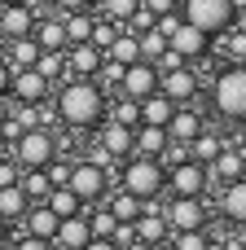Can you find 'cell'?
<instances>
[{
  "mask_svg": "<svg viewBox=\"0 0 246 250\" xmlns=\"http://www.w3.org/2000/svg\"><path fill=\"white\" fill-rule=\"evenodd\" d=\"M57 119L66 127H97L106 119V88H97L92 79H66V88L57 92Z\"/></svg>",
  "mask_w": 246,
  "mask_h": 250,
  "instance_id": "cell-1",
  "label": "cell"
},
{
  "mask_svg": "<svg viewBox=\"0 0 246 250\" xmlns=\"http://www.w3.org/2000/svg\"><path fill=\"white\" fill-rule=\"evenodd\" d=\"M211 105L220 119L229 123H246V62H233L216 75L211 83Z\"/></svg>",
  "mask_w": 246,
  "mask_h": 250,
  "instance_id": "cell-2",
  "label": "cell"
},
{
  "mask_svg": "<svg viewBox=\"0 0 246 250\" xmlns=\"http://www.w3.org/2000/svg\"><path fill=\"white\" fill-rule=\"evenodd\" d=\"M123 189H128V193H136L141 202L163 198V189H167V167H163V158L132 154V163L123 167Z\"/></svg>",
  "mask_w": 246,
  "mask_h": 250,
  "instance_id": "cell-3",
  "label": "cell"
},
{
  "mask_svg": "<svg viewBox=\"0 0 246 250\" xmlns=\"http://www.w3.org/2000/svg\"><path fill=\"white\" fill-rule=\"evenodd\" d=\"M57 158V141H53V132L48 127H22V136L13 141V163L26 171V167H48Z\"/></svg>",
  "mask_w": 246,
  "mask_h": 250,
  "instance_id": "cell-4",
  "label": "cell"
},
{
  "mask_svg": "<svg viewBox=\"0 0 246 250\" xmlns=\"http://www.w3.org/2000/svg\"><path fill=\"white\" fill-rule=\"evenodd\" d=\"M233 13H238V0H185V13L180 18H189L207 35H224L233 26Z\"/></svg>",
  "mask_w": 246,
  "mask_h": 250,
  "instance_id": "cell-5",
  "label": "cell"
},
{
  "mask_svg": "<svg viewBox=\"0 0 246 250\" xmlns=\"http://www.w3.org/2000/svg\"><path fill=\"white\" fill-rule=\"evenodd\" d=\"M66 189H70L79 202H106V193H110L106 167H101V163H92V158H79V163L70 167V180H66Z\"/></svg>",
  "mask_w": 246,
  "mask_h": 250,
  "instance_id": "cell-6",
  "label": "cell"
},
{
  "mask_svg": "<svg viewBox=\"0 0 246 250\" xmlns=\"http://www.w3.org/2000/svg\"><path fill=\"white\" fill-rule=\"evenodd\" d=\"M207 185H211L207 163L180 158V163H172V167H167V189H172V193H180V198H202V193H207Z\"/></svg>",
  "mask_w": 246,
  "mask_h": 250,
  "instance_id": "cell-7",
  "label": "cell"
},
{
  "mask_svg": "<svg viewBox=\"0 0 246 250\" xmlns=\"http://www.w3.org/2000/svg\"><path fill=\"white\" fill-rule=\"evenodd\" d=\"M167 48H172V53H180L185 62H198V57H207V53H211V35H207L202 26H194L189 18H180V22H176V31L167 35Z\"/></svg>",
  "mask_w": 246,
  "mask_h": 250,
  "instance_id": "cell-8",
  "label": "cell"
},
{
  "mask_svg": "<svg viewBox=\"0 0 246 250\" xmlns=\"http://www.w3.org/2000/svg\"><path fill=\"white\" fill-rule=\"evenodd\" d=\"M150 92H158V66L145 62V57L128 62V66H123V79H119V97L141 101V97H150Z\"/></svg>",
  "mask_w": 246,
  "mask_h": 250,
  "instance_id": "cell-9",
  "label": "cell"
},
{
  "mask_svg": "<svg viewBox=\"0 0 246 250\" xmlns=\"http://www.w3.org/2000/svg\"><path fill=\"white\" fill-rule=\"evenodd\" d=\"M62 53H66V79H97V70H101V57H106V53H101L92 40L66 44Z\"/></svg>",
  "mask_w": 246,
  "mask_h": 250,
  "instance_id": "cell-10",
  "label": "cell"
},
{
  "mask_svg": "<svg viewBox=\"0 0 246 250\" xmlns=\"http://www.w3.org/2000/svg\"><path fill=\"white\" fill-rule=\"evenodd\" d=\"M167 229L172 233H185V229H207V202L202 198H172V207H167Z\"/></svg>",
  "mask_w": 246,
  "mask_h": 250,
  "instance_id": "cell-11",
  "label": "cell"
},
{
  "mask_svg": "<svg viewBox=\"0 0 246 250\" xmlns=\"http://www.w3.org/2000/svg\"><path fill=\"white\" fill-rule=\"evenodd\" d=\"M97 145L110 158H132V123H119V119L97 123Z\"/></svg>",
  "mask_w": 246,
  "mask_h": 250,
  "instance_id": "cell-12",
  "label": "cell"
},
{
  "mask_svg": "<svg viewBox=\"0 0 246 250\" xmlns=\"http://www.w3.org/2000/svg\"><path fill=\"white\" fill-rule=\"evenodd\" d=\"M158 88H163L172 101H189V97L198 92V75L189 70V62H180V66H172V70H158Z\"/></svg>",
  "mask_w": 246,
  "mask_h": 250,
  "instance_id": "cell-13",
  "label": "cell"
},
{
  "mask_svg": "<svg viewBox=\"0 0 246 250\" xmlns=\"http://www.w3.org/2000/svg\"><path fill=\"white\" fill-rule=\"evenodd\" d=\"M35 31V4H0V40H18Z\"/></svg>",
  "mask_w": 246,
  "mask_h": 250,
  "instance_id": "cell-14",
  "label": "cell"
},
{
  "mask_svg": "<svg viewBox=\"0 0 246 250\" xmlns=\"http://www.w3.org/2000/svg\"><path fill=\"white\" fill-rule=\"evenodd\" d=\"M9 92H13L18 101H31V105H40V101H44V92H48V79H44L35 66H18V75L9 79Z\"/></svg>",
  "mask_w": 246,
  "mask_h": 250,
  "instance_id": "cell-15",
  "label": "cell"
},
{
  "mask_svg": "<svg viewBox=\"0 0 246 250\" xmlns=\"http://www.w3.org/2000/svg\"><path fill=\"white\" fill-rule=\"evenodd\" d=\"M167 127L158 123H136L132 127V154H145V158H163L167 154Z\"/></svg>",
  "mask_w": 246,
  "mask_h": 250,
  "instance_id": "cell-16",
  "label": "cell"
},
{
  "mask_svg": "<svg viewBox=\"0 0 246 250\" xmlns=\"http://www.w3.org/2000/svg\"><path fill=\"white\" fill-rule=\"evenodd\" d=\"M220 215H224L229 224L246 229V176L229 180V185L220 189Z\"/></svg>",
  "mask_w": 246,
  "mask_h": 250,
  "instance_id": "cell-17",
  "label": "cell"
},
{
  "mask_svg": "<svg viewBox=\"0 0 246 250\" xmlns=\"http://www.w3.org/2000/svg\"><path fill=\"white\" fill-rule=\"evenodd\" d=\"M207 171H211V180L229 185V180L246 176V154H242V149H220V154H216V158L207 163Z\"/></svg>",
  "mask_w": 246,
  "mask_h": 250,
  "instance_id": "cell-18",
  "label": "cell"
},
{
  "mask_svg": "<svg viewBox=\"0 0 246 250\" xmlns=\"http://www.w3.org/2000/svg\"><path fill=\"white\" fill-rule=\"evenodd\" d=\"M176 114V101L158 88V92H150V97H141V123H158V127H167V119Z\"/></svg>",
  "mask_w": 246,
  "mask_h": 250,
  "instance_id": "cell-19",
  "label": "cell"
},
{
  "mask_svg": "<svg viewBox=\"0 0 246 250\" xmlns=\"http://www.w3.org/2000/svg\"><path fill=\"white\" fill-rule=\"evenodd\" d=\"M88 237H92V233H88V220H84V215H66V220H57V233H53V242H57V246L79 250Z\"/></svg>",
  "mask_w": 246,
  "mask_h": 250,
  "instance_id": "cell-20",
  "label": "cell"
},
{
  "mask_svg": "<svg viewBox=\"0 0 246 250\" xmlns=\"http://www.w3.org/2000/svg\"><path fill=\"white\" fill-rule=\"evenodd\" d=\"M198 132H202V114H198V110H180V105H176V114L167 119V136H172V141H194Z\"/></svg>",
  "mask_w": 246,
  "mask_h": 250,
  "instance_id": "cell-21",
  "label": "cell"
},
{
  "mask_svg": "<svg viewBox=\"0 0 246 250\" xmlns=\"http://www.w3.org/2000/svg\"><path fill=\"white\" fill-rule=\"evenodd\" d=\"M106 207H110V215H114L119 224H132V220L145 211V202H141L136 193H128V189H123V193H106Z\"/></svg>",
  "mask_w": 246,
  "mask_h": 250,
  "instance_id": "cell-22",
  "label": "cell"
},
{
  "mask_svg": "<svg viewBox=\"0 0 246 250\" xmlns=\"http://www.w3.org/2000/svg\"><path fill=\"white\" fill-rule=\"evenodd\" d=\"M26 233H35V237L53 242V233H57V215H53L44 202H31V207H26Z\"/></svg>",
  "mask_w": 246,
  "mask_h": 250,
  "instance_id": "cell-23",
  "label": "cell"
},
{
  "mask_svg": "<svg viewBox=\"0 0 246 250\" xmlns=\"http://www.w3.org/2000/svg\"><path fill=\"white\" fill-rule=\"evenodd\" d=\"M132 229H136V237H141V242H150V246H158V242L172 233V229H167V220H163L158 211H141V215L132 220Z\"/></svg>",
  "mask_w": 246,
  "mask_h": 250,
  "instance_id": "cell-24",
  "label": "cell"
},
{
  "mask_svg": "<svg viewBox=\"0 0 246 250\" xmlns=\"http://www.w3.org/2000/svg\"><path fill=\"white\" fill-rule=\"evenodd\" d=\"M26 207H31V198L22 185H0V220H22Z\"/></svg>",
  "mask_w": 246,
  "mask_h": 250,
  "instance_id": "cell-25",
  "label": "cell"
},
{
  "mask_svg": "<svg viewBox=\"0 0 246 250\" xmlns=\"http://www.w3.org/2000/svg\"><path fill=\"white\" fill-rule=\"evenodd\" d=\"M35 44L40 48H66V26H62V18H35Z\"/></svg>",
  "mask_w": 246,
  "mask_h": 250,
  "instance_id": "cell-26",
  "label": "cell"
},
{
  "mask_svg": "<svg viewBox=\"0 0 246 250\" xmlns=\"http://www.w3.org/2000/svg\"><path fill=\"white\" fill-rule=\"evenodd\" d=\"M44 207H48L57 220H66V215H79V207H84V202H79L66 185H53V189H48V198H44Z\"/></svg>",
  "mask_w": 246,
  "mask_h": 250,
  "instance_id": "cell-27",
  "label": "cell"
},
{
  "mask_svg": "<svg viewBox=\"0 0 246 250\" xmlns=\"http://www.w3.org/2000/svg\"><path fill=\"white\" fill-rule=\"evenodd\" d=\"M220 149H224V141H220V136H216L211 127H202V132H198V136L189 141V158H194V163H211V158H216Z\"/></svg>",
  "mask_w": 246,
  "mask_h": 250,
  "instance_id": "cell-28",
  "label": "cell"
},
{
  "mask_svg": "<svg viewBox=\"0 0 246 250\" xmlns=\"http://www.w3.org/2000/svg\"><path fill=\"white\" fill-rule=\"evenodd\" d=\"M4 48H9V62H13V66H35V57H40V44H35V35L4 40Z\"/></svg>",
  "mask_w": 246,
  "mask_h": 250,
  "instance_id": "cell-29",
  "label": "cell"
},
{
  "mask_svg": "<svg viewBox=\"0 0 246 250\" xmlns=\"http://www.w3.org/2000/svg\"><path fill=\"white\" fill-rule=\"evenodd\" d=\"M35 70H40L48 83H53V79H66V53H62V48H40Z\"/></svg>",
  "mask_w": 246,
  "mask_h": 250,
  "instance_id": "cell-30",
  "label": "cell"
},
{
  "mask_svg": "<svg viewBox=\"0 0 246 250\" xmlns=\"http://www.w3.org/2000/svg\"><path fill=\"white\" fill-rule=\"evenodd\" d=\"M62 26H66V44H79V40H88V35H92V18H88L84 9L62 13Z\"/></svg>",
  "mask_w": 246,
  "mask_h": 250,
  "instance_id": "cell-31",
  "label": "cell"
},
{
  "mask_svg": "<svg viewBox=\"0 0 246 250\" xmlns=\"http://www.w3.org/2000/svg\"><path fill=\"white\" fill-rule=\"evenodd\" d=\"M18 185L26 189V198H31V202H44V198H48V189H53V180H48V171H44V167H26V176H22Z\"/></svg>",
  "mask_w": 246,
  "mask_h": 250,
  "instance_id": "cell-32",
  "label": "cell"
},
{
  "mask_svg": "<svg viewBox=\"0 0 246 250\" xmlns=\"http://www.w3.org/2000/svg\"><path fill=\"white\" fill-rule=\"evenodd\" d=\"M106 57H114V62H123V66H128V62H136V57H141V40H136V35H114V40H110V48H106Z\"/></svg>",
  "mask_w": 246,
  "mask_h": 250,
  "instance_id": "cell-33",
  "label": "cell"
},
{
  "mask_svg": "<svg viewBox=\"0 0 246 250\" xmlns=\"http://www.w3.org/2000/svg\"><path fill=\"white\" fill-rule=\"evenodd\" d=\"M136 40H141V57H145V62H158V57L167 53V35H163L158 26H150V31H141Z\"/></svg>",
  "mask_w": 246,
  "mask_h": 250,
  "instance_id": "cell-34",
  "label": "cell"
},
{
  "mask_svg": "<svg viewBox=\"0 0 246 250\" xmlns=\"http://www.w3.org/2000/svg\"><path fill=\"white\" fill-rule=\"evenodd\" d=\"M167 242L176 250H207L211 233H207V229H185V233H167Z\"/></svg>",
  "mask_w": 246,
  "mask_h": 250,
  "instance_id": "cell-35",
  "label": "cell"
},
{
  "mask_svg": "<svg viewBox=\"0 0 246 250\" xmlns=\"http://www.w3.org/2000/svg\"><path fill=\"white\" fill-rule=\"evenodd\" d=\"M114 35H119V22H114V18H106V13H101V18H92V35H88V40H92L101 53L110 48V40H114Z\"/></svg>",
  "mask_w": 246,
  "mask_h": 250,
  "instance_id": "cell-36",
  "label": "cell"
},
{
  "mask_svg": "<svg viewBox=\"0 0 246 250\" xmlns=\"http://www.w3.org/2000/svg\"><path fill=\"white\" fill-rule=\"evenodd\" d=\"M114 229H119V220L110 215L106 202H97V215L88 220V233H92V237H114Z\"/></svg>",
  "mask_w": 246,
  "mask_h": 250,
  "instance_id": "cell-37",
  "label": "cell"
},
{
  "mask_svg": "<svg viewBox=\"0 0 246 250\" xmlns=\"http://www.w3.org/2000/svg\"><path fill=\"white\" fill-rule=\"evenodd\" d=\"M136 9H141V0H101V13L114 18V22H128Z\"/></svg>",
  "mask_w": 246,
  "mask_h": 250,
  "instance_id": "cell-38",
  "label": "cell"
},
{
  "mask_svg": "<svg viewBox=\"0 0 246 250\" xmlns=\"http://www.w3.org/2000/svg\"><path fill=\"white\" fill-rule=\"evenodd\" d=\"M224 53H229L233 62H246V31H238V26L224 31Z\"/></svg>",
  "mask_w": 246,
  "mask_h": 250,
  "instance_id": "cell-39",
  "label": "cell"
},
{
  "mask_svg": "<svg viewBox=\"0 0 246 250\" xmlns=\"http://www.w3.org/2000/svg\"><path fill=\"white\" fill-rule=\"evenodd\" d=\"M114 119H119V123H132V127H136V123H141V101L123 97V101H119V110H114Z\"/></svg>",
  "mask_w": 246,
  "mask_h": 250,
  "instance_id": "cell-40",
  "label": "cell"
},
{
  "mask_svg": "<svg viewBox=\"0 0 246 250\" xmlns=\"http://www.w3.org/2000/svg\"><path fill=\"white\" fill-rule=\"evenodd\" d=\"M106 83H114L119 88V79H123V62H114V57H101V70H97Z\"/></svg>",
  "mask_w": 246,
  "mask_h": 250,
  "instance_id": "cell-41",
  "label": "cell"
},
{
  "mask_svg": "<svg viewBox=\"0 0 246 250\" xmlns=\"http://www.w3.org/2000/svg\"><path fill=\"white\" fill-rule=\"evenodd\" d=\"M44 171H48V180H53V185H66V180H70V163H57V158H53Z\"/></svg>",
  "mask_w": 246,
  "mask_h": 250,
  "instance_id": "cell-42",
  "label": "cell"
},
{
  "mask_svg": "<svg viewBox=\"0 0 246 250\" xmlns=\"http://www.w3.org/2000/svg\"><path fill=\"white\" fill-rule=\"evenodd\" d=\"M13 250H53V242H44V237H35V233H26L22 242H13Z\"/></svg>",
  "mask_w": 246,
  "mask_h": 250,
  "instance_id": "cell-43",
  "label": "cell"
},
{
  "mask_svg": "<svg viewBox=\"0 0 246 250\" xmlns=\"http://www.w3.org/2000/svg\"><path fill=\"white\" fill-rule=\"evenodd\" d=\"M22 180V167L18 163H0V185H18Z\"/></svg>",
  "mask_w": 246,
  "mask_h": 250,
  "instance_id": "cell-44",
  "label": "cell"
},
{
  "mask_svg": "<svg viewBox=\"0 0 246 250\" xmlns=\"http://www.w3.org/2000/svg\"><path fill=\"white\" fill-rule=\"evenodd\" d=\"M79 250H119V242H114V237H88Z\"/></svg>",
  "mask_w": 246,
  "mask_h": 250,
  "instance_id": "cell-45",
  "label": "cell"
},
{
  "mask_svg": "<svg viewBox=\"0 0 246 250\" xmlns=\"http://www.w3.org/2000/svg\"><path fill=\"white\" fill-rule=\"evenodd\" d=\"M141 4H145L154 18H158V13H172V9H176V0H141Z\"/></svg>",
  "mask_w": 246,
  "mask_h": 250,
  "instance_id": "cell-46",
  "label": "cell"
},
{
  "mask_svg": "<svg viewBox=\"0 0 246 250\" xmlns=\"http://www.w3.org/2000/svg\"><path fill=\"white\" fill-rule=\"evenodd\" d=\"M53 4H57V9H62V13H70V9H88V4H92V0H53Z\"/></svg>",
  "mask_w": 246,
  "mask_h": 250,
  "instance_id": "cell-47",
  "label": "cell"
},
{
  "mask_svg": "<svg viewBox=\"0 0 246 250\" xmlns=\"http://www.w3.org/2000/svg\"><path fill=\"white\" fill-rule=\"evenodd\" d=\"M119 250H154V246H150V242H141V237H132V242H123Z\"/></svg>",
  "mask_w": 246,
  "mask_h": 250,
  "instance_id": "cell-48",
  "label": "cell"
},
{
  "mask_svg": "<svg viewBox=\"0 0 246 250\" xmlns=\"http://www.w3.org/2000/svg\"><path fill=\"white\" fill-rule=\"evenodd\" d=\"M9 79H13V75H9V66H4V57H0V92H9Z\"/></svg>",
  "mask_w": 246,
  "mask_h": 250,
  "instance_id": "cell-49",
  "label": "cell"
},
{
  "mask_svg": "<svg viewBox=\"0 0 246 250\" xmlns=\"http://www.w3.org/2000/svg\"><path fill=\"white\" fill-rule=\"evenodd\" d=\"M233 26H238V31H246V4L238 9V13H233Z\"/></svg>",
  "mask_w": 246,
  "mask_h": 250,
  "instance_id": "cell-50",
  "label": "cell"
},
{
  "mask_svg": "<svg viewBox=\"0 0 246 250\" xmlns=\"http://www.w3.org/2000/svg\"><path fill=\"white\" fill-rule=\"evenodd\" d=\"M9 119V101H4V92H0V123Z\"/></svg>",
  "mask_w": 246,
  "mask_h": 250,
  "instance_id": "cell-51",
  "label": "cell"
},
{
  "mask_svg": "<svg viewBox=\"0 0 246 250\" xmlns=\"http://www.w3.org/2000/svg\"><path fill=\"white\" fill-rule=\"evenodd\" d=\"M0 4H35V0H0Z\"/></svg>",
  "mask_w": 246,
  "mask_h": 250,
  "instance_id": "cell-52",
  "label": "cell"
},
{
  "mask_svg": "<svg viewBox=\"0 0 246 250\" xmlns=\"http://www.w3.org/2000/svg\"><path fill=\"white\" fill-rule=\"evenodd\" d=\"M207 250H229V246H220V242H207Z\"/></svg>",
  "mask_w": 246,
  "mask_h": 250,
  "instance_id": "cell-53",
  "label": "cell"
},
{
  "mask_svg": "<svg viewBox=\"0 0 246 250\" xmlns=\"http://www.w3.org/2000/svg\"><path fill=\"white\" fill-rule=\"evenodd\" d=\"M154 250H176V246H172V242H158V246H154Z\"/></svg>",
  "mask_w": 246,
  "mask_h": 250,
  "instance_id": "cell-54",
  "label": "cell"
},
{
  "mask_svg": "<svg viewBox=\"0 0 246 250\" xmlns=\"http://www.w3.org/2000/svg\"><path fill=\"white\" fill-rule=\"evenodd\" d=\"M4 229H9V220H0V242H4Z\"/></svg>",
  "mask_w": 246,
  "mask_h": 250,
  "instance_id": "cell-55",
  "label": "cell"
},
{
  "mask_svg": "<svg viewBox=\"0 0 246 250\" xmlns=\"http://www.w3.org/2000/svg\"><path fill=\"white\" fill-rule=\"evenodd\" d=\"M238 250H246V233H242V242H238Z\"/></svg>",
  "mask_w": 246,
  "mask_h": 250,
  "instance_id": "cell-56",
  "label": "cell"
},
{
  "mask_svg": "<svg viewBox=\"0 0 246 250\" xmlns=\"http://www.w3.org/2000/svg\"><path fill=\"white\" fill-rule=\"evenodd\" d=\"M0 53H4V40H0Z\"/></svg>",
  "mask_w": 246,
  "mask_h": 250,
  "instance_id": "cell-57",
  "label": "cell"
},
{
  "mask_svg": "<svg viewBox=\"0 0 246 250\" xmlns=\"http://www.w3.org/2000/svg\"><path fill=\"white\" fill-rule=\"evenodd\" d=\"M242 136H246V127H242Z\"/></svg>",
  "mask_w": 246,
  "mask_h": 250,
  "instance_id": "cell-58",
  "label": "cell"
},
{
  "mask_svg": "<svg viewBox=\"0 0 246 250\" xmlns=\"http://www.w3.org/2000/svg\"><path fill=\"white\" fill-rule=\"evenodd\" d=\"M233 250H238V246H233Z\"/></svg>",
  "mask_w": 246,
  "mask_h": 250,
  "instance_id": "cell-59",
  "label": "cell"
}]
</instances>
